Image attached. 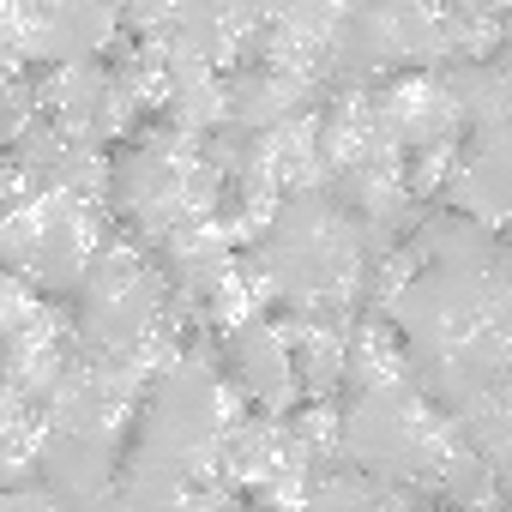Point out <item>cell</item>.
I'll use <instances>...</instances> for the list:
<instances>
[{"label":"cell","instance_id":"7a4b0ae2","mask_svg":"<svg viewBox=\"0 0 512 512\" xmlns=\"http://www.w3.org/2000/svg\"><path fill=\"white\" fill-rule=\"evenodd\" d=\"M121 446L85 440V434H49L37 458V482L61 500V512H91L109 494H121Z\"/></svg>","mask_w":512,"mask_h":512},{"label":"cell","instance_id":"3957f363","mask_svg":"<svg viewBox=\"0 0 512 512\" xmlns=\"http://www.w3.org/2000/svg\"><path fill=\"white\" fill-rule=\"evenodd\" d=\"M320 85L302 79V73H284V67H266V61H253L241 73H229V127L247 133V139H272L284 133L290 121H302L314 103Z\"/></svg>","mask_w":512,"mask_h":512},{"label":"cell","instance_id":"5b68a950","mask_svg":"<svg viewBox=\"0 0 512 512\" xmlns=\"http://www.w3.org/2000/svg\"><path fill=\"white\" fill-rule=\"evenodd\" d=\"M434 500H440V512H494L506 500V488H500V470L482 452L458 446L446 458V470L434 476Z\"/></svg>","mask_w":512,"mask_h":512},{"label":"cell","instance_id":"8992f818","mask_svg":"<svg viewBox=\"0 0 512 512\" xmlns=\"http://www.w3.org/2000/svg\"><path fill=\"white\" fill-rule=\"evenodd\" d=\"M500 488H506V500H512V458L500 464Z\"/></svg>","mask_w":512,"mask_h":512},{"label":"cell","instance_id":"277c9868","mask_svg":"<svg viewBox=\"0 0 512 512\" xmlns=\"http://www.w3.org/2000/svg\"><path fill=\"white\" fill-rule=\"evenodd\" d=\"M404 247L416 253L422 266H452V272H494L506 260L500 229H488V223H476L464 211H446V205H434Z\"/></svg>","mask_w":512,"mask_h":512},{"label":"cell","instance_id":"6da1fadb","mask_svg":"<svg viewBox=\"0 0 512 512\" xmlns=\"http://www.w3.org/2000/svg\"><path fill=\"white\" fill-rule=\"evenodd\" d=\"M217 356H223V374L241 386V398L260 416L290 422L308 404V386H302V368H296V344H290V332H284L278 314H260V320L223 332Z\"/></svg>","mask_w":512,"mask_h":512},{"label":"cell","instance_id":"ba28073f","mask_svg":"<svg viewBox=\"0 0 512 512\" xmlns=\"http://www.w3.org/2000/svg\"><path fill=\"white\" fill-rule=\"evenodd\" d=\"M506 260H512V241H506Z\"/></svg>","mask_w":512,"mask_h":512},{"label":"cell","instance_id":"52a82bcc","mask_svg":"<svg viewBox=\"0 0 512 512\" xmlns=\"http://www.w3.org/2000/svg\"><path fill=\"white\" fill-rule=\"evenodd\" d=\"M500 410H506V416H512V380H506V386H500Z\"/></svg>","mask_w":512,"mask_h":512}]
</instances>
